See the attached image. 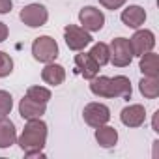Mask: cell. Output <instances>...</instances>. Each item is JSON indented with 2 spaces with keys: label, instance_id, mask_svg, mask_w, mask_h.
<instances>
[{
  "label": "cell",
  "instance_id": "obj_22",
  "mask_svg": "<svg viewBox=\"0 0 159 159\" xmlns=\"http://www.w3.org/2000/svg\"><path fill=\"white\" fill-rule=\"evenodd\" d=\"M13 109V98L10 92L0 90V116H8Z\"/></svg>",
  "mask_w": 159,
  "mask_h": 159
},
{
  "label": "cell",
  "instance_id": "obj_18",
  "mask_svg": "<svg viewBox=\"0 0 159 159\" xmlns=\"http://www.w3.org/2000/svg\"><path fill=\"white\" fill-rule=\"evenodd\" d=\"M111 83H112V94H114V98L131 99V83H129L127 77L118 75V77L111 79Z\"/></svg>",
  "mask_w": 159,
  "mask_h": 159
},
{
  "label": "cell",
  "instance_id": "obj_15",
  "mask_svg": "<svg viewBox=\"0 0 159 159\" xmlns=\"http://www.w3.org/2000/svg\"><path fill=\"white\" fill-rule=\"evenodd\" d=\"M139 69L144 73V77H159V56L152 51L142 54Z\"/></svg>",
  "mask_w": 159,
  "mask_h": 159
},
{
  "label": "cell",
  "instance_id": "obj_21",
  "mask_svg": "<svg viewBox=\"0 0 159 159\" xmlns=\"http://www.w3.org/2000/svg\"><path fill=\"white\" fill-rule=\"evenodd\" d=\"M26 96L39 101V103H47L51 99V90L49 88H43V86H30L26 90Z\"/></svg>",
  "mask_w": 159,
  "mask_h": 159
},
{
  "label": "cell",
  "instance_id": "obj_1",
  "mask_svg": "<svg viewBox=\"0 0 159 159\" xmlns=\"http://www.w3.org/2000/svg\"><path fill=\"white\" fill-rule=\"evenodd\" d=\"M47 142V124L41 118L26 120V125L17 139V144L26 157H43V146Z\"/></svg>",
  "mask_w": 159,
  "mask_h": 159
},
{
  "label": "cell",
  "instance_id": "obj_11",
  "mask_svg": "<svg viewBox=\"0 0 159 159\" xmlns=\"http://www.w3.org/2000/svg\"><path fill=\"white\" fill-rule=\"evenodd\" d=\"M75 66L79 69V73H81L84 79H88V81H92L94 77H98L99 73V66L94 62V58L88 54V52H81L75 56Z\"/></svg>",
  "mask_w": 159,
  "mask_h": 159
},
{
  "label": "cell",
  "instance_id": "obj_20",
  "mask_svg": "<svg viewBox=\"0 0 159 159\" xmlns=\"http://www.w3.org/2000/svg\"><path fill=\"white\" fill-rule=\"evenodd\" d=\"M88 54L94 58V62H96L99 67L111 62V52H109V45H107V43H96V45L90 49Z\"/></svg>",
  "mask_w": 159,
  "mask_h": 159
},
{
  "label": "cell",
  "instance_id": "obj_13",
  "mask_svg": "<svg viewBox=\"0 0 159 159\" xmlns=\"http://www.w3.org/2000/svg\"><path fill=\"white\" fill-rule=\"evenodd\" d=\"M122 23L125 25V26H129V28H139V26H142L144 25V21H146V11H144V8H140V6H129V8H125L124 11H122Z\"/></svg>",
  "mask_w": 159,
  "mask_h": 159
},
{
  "label": "cell",
  "instance_id": "obj_2",
  "mask_svg": "<svg viewBox=\"0 0 159 159\" xmlns=\"http://www.w3.org/2000/svg\"><path fill=\"white\" fill-rule=\"evenodd\" d=\"M32 54L38 62L41 64H49L54 62L58 56V43L51 38V36H41L36 38L32 43Z\"/></svg>",
  "mask_w": 159,
  "mask_h": 159
},
{
  "label": "cell",
  "instance_id": "obj_5",
  "mask_svg": "<svg viewBox=\"0 0 159 159\" xmlns=\"http://www.w3.org/2000/svg\"><path fill=\"white\" fill-rule=\"evenodd\" d=\"M21 21L30 26V28H38V26H43L49 19V11L43 4H28L21 10Z\"/></svg>",
  "mask_w": 159,
  "mask_h": 159
},
{
  "label": "cell",
  "instance_id": "obj_23",
  "mask_svg": "<svg viewBox=\"0 0 159 159\" xmlns=\"http://www.w3.org/2000/svg\"><path fill=\"white\" fill-rule=\"evenodd\" d=\"M11 71H13V60H11V56L8 52L0 51V79L8 77Z\"/></svg>",
  "mask_w": 159,
  "mask_h": 159
},
{
  "label": "cell",
  "instance_id": "obj_8",
  "mask_svg": "<svg viewBox=\"0 0 159 159\" xmlns=\"http://www.w3.org/2000/svg\"><path fill=\"white\" fill-rule=\"evenodd\" d=\"M131 51H133V56H142L146 52H150L153 47H155V36L152 30H137L131 39Z\"/></svg>",
  "mask_w": 159,
  "mask_h": 159
},
{
  "label": "cell",
  "instance_id": "obj_17",
  "mask_svg": "<svg viewBox=\"0 0 159 159\" xmlns=\"http://www.w3.org/2000/svg\"><path fill=\"white\" fill-rule=\"evenodd\" d=\"M90 92L99 98H114L111 77H94L90 83Z\"/></svg>",
  "mask_w": 159,
  "mask_h": 159
},
{
  "label": "cell",
  "instance_id": "obj_10",
  "mask_svg": "<svg viewBox=\"0 0 159 159\" xmlns=\"http://www.w3.org/2000/svg\"><path fill=\"white\" fill-rule=\"evenodd\" d=\"M120 120H122V124L127 125V127H140V125L144 124V120H146V111H144V107L139 105V103L129 105V107H125V109L120 112Z\"/></svg>",
  "mask_w": 159,
  "mask_h": 159
},
{
  "label": "cell",
  "instance_id": "obj_7",
  "mask_svg": "<svg viewBox=\"0 0 159 159\" xmlns=\"http://www.w3.org/2000/svg\"><path fill=\"white\" fill-rule=\"evenodd\" d=\"M79 21H81L83 28L88 32H99L105 25V15L101 10L94 8V6H86L79 11Z\"/></svg>",
  "mask_w": 159,
  "mask_h": 159
},
{
  "label": "cell",
  "instance_id": "obj_4",
  "mask_svg": "<svg viewBox=\"0 0 159 159\" xmlns=\"http://www.w3.org/2000/svg\"><path fill=\"white\" fill-rule=\"evenodd\" d=\"M64 39L71 51H83L86 45L92 43L90 32L84 30L83 26H75V25H67L64 28Z\"/></svg>",
  "mask_w": 159,
  "mask_h": 159
},
{
  "label": "cell",
  "instance_id": "obj_24",
  "mask_svg": "<svg viewBox=\"0 0 159 159\" xmlns=\"http://www.w3.org/2000/svg\"><path fill=\"white\" fill-rule=\"evenodd\" d=\"M99 4L103 6V8H107V10H120L124 4H125V0H99Z\"/></svg>",
  "mask_w": 159,
  "mask_h": 159
},
{
  "label": "cell",
  "instance_id": "obj_27",
  "mask_svg": "<svg viewBox=\"0 0 159 159\" xmlns=\"http://www.w3.org/2000/svg\"><path fill=\"white\" fill-rule=\"evenodd\" d=\"M157 124H159V112H155V116H153V131H159Z\"/></svg>",
  "mask_w": 159,
  "mask_h": 159
},
{
  "label": "cell",
  "instance_id": "obj_25",
  "mask_svg": "<svg viewBox=\"0 0 159 159\" xmlns=\"http://www.w3.org/2000/svg\"><path fill=\"white\" fill-rule=\"evenodd\" d=\"M13 8L11 4V0H0V15H4V13H10Z\"/></svg>",
  "mask_w": 159,
  "mask_h": 159
},
{
  "label": "cell",
  "instance_id": "obj_9",
  "mask_svg": "<svg viewBox=\"0 0 159 159\" xmlns=\"http://www.w3.org/2000/svg\"><path fill=\"white\" fill-rule=\"evenodd\" d=\"M47 111V103H39L28 96H25L19 103V114L23 120H32V118H41Z\"/></svg>",
  "mask_w": 159,
  "mask_h": 159
},
{
  "label": "cell",
  "instance_id": "obj_6",
  "mask_svg": "<svg viewBox=\"0 0 159 159\" xmlns=\"http://www.w3.org/2000/svg\"><path fill=\"white\" fill-rule=\"evenodd\" d=\"M83 118L90 127H99L111 120V111L103 103H88L83 111Z\"/></svg>",
  "mask_w": 159,
  "mask_h": 159
},
{
  "label": "cell",
  "instance_id": "obj_19",
  "mask_svg": "<svg viewBox=\"0 0 159 159\" xmlns=\"http://www.w3.org/2000/svg\"><path fill=\"white\" fill-rule=\"evenodd\" d=\"M139 90L144 98L148 99H155L159 96V79L157 77H144L139 83Z\"/></svg>",
  "mask_w": 159,
  "mask_h": 159
},
{
  "label": "cell",
  "instance_id": "obj_16",
  "mask_svg": "<svg viewBox=\"0 0 159 159\" xmlns=\"http://www.w3.org/2000/svg\"><path fill=\"white\" fill-rule=\"evenodd\" d=\"M96 140L103 148H112L118 142V131L111 125H99L96 127Z\"/></svg>",
  "mask_w": 159,
  "mask_h": 159
},
{
  "label": "cell",
  "instance_id": "obj_14",
  "mask_svg": "<svg viewBox=\"0 0 159 159\" xmlns=\"http://www.w3.org/2000/svg\"><path fill=\"white\" fill-rule=\"evenodd\" d=\"M15 142H17L15 124L6 116H0V148H10Z\"/></svg>",
  "mask_w": 159,
  "mask_h": 159
},
{
  "label": "cell",
  "instance_id": "obj_26",
  "mask_svg": "<svg viewBox=\"0 0 159 159\" xmlns=\"http://www.w3.org/2000/svg\"><path fill=\"white\" fill-rule=\"evenodd\" d=\"M8 34H10V32H8V26H6L4 23H0V43L8 38Z\"/></svg>",
  "mask_w": 159,
  "mask_h": 159
},
{
  "label": "cell",
  "instance_id": "obj_12",
  "mask_svg": "<svg viewBox=\"0 0 159 159\" xmlns=\"http://www.w3.org/2000/svg\"><path fill=\"white\" fill-rule=\"evenodd\" d=\"M41 79H43V83H47L51 86H60L66 81V69L60 64L49 62L41 71Z\"/></svg>",
  "mask_w": 159,
  "mask_h": 159
},
{
  "label": "cell",
  "instance_id": "obj_3",
  "mask_svg": "<svg viewBox=\"0 0 159 159\" xmlns=\"http://www.w3.org/2000/svg\"><path fill=\"white\" fill-rule=\"evenodd\" d=\"M109 52H111V62L116 67H125L133 60V51H131V43L127 38L112 39L109 45Z\"/></svg>",
  "mask_w": 159,
  "mask_h": 159
}]
</instances>
